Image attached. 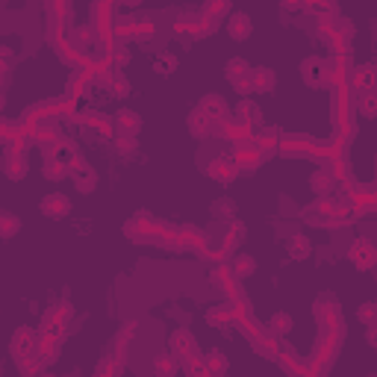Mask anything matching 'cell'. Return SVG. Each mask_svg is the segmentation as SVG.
Wrapping results in <instances>:
<instances>
[{"mask_svg":"<svg viewBox=\"0 0 377 377\" xmlns=\"http://www.w3.org/2000/svg\"><path fill=\"white\" fill-rule=\"evenodd\" d=\"M351 260H354L357 268H372L375 265V248H372V242H354Z\"/></svg>","mask_w":377,"mask_h":377,"instance_id":"6da1fadb","label":"cell"},{"mask_svg":"<svg viewBox=\"0 0 377 377\" xmlns=\"http://www.w3.org/2000/svg\"><path fill=\"white\" fill-rule=\"evenodd\" d=\"M41 209L50 212V215H65V212L71 209V203H68V198H62V195H47V198L41 201Z\"/></svg>","mask_w":377,"mask_h":377,"instance_id":"7a4b0ae2","label":"cell"},{"mask_svg":"<svg viewBox=\"0 0 377 377\" xmlns=\"http://www.w3.org/2000/svg\"><path fill=\"white\" fill-rule=\"evenodd\" d=\"M304 77H307L310 83H319V80H324V77H327V71H324V62H319V59H310V62H304Z\"/></svg>","mask_w":377,"mask_h":377,"instance_id":"3957f363","label":"cell"},{"mask_svg":"<svg viewBox=\"0 0 377 377\" xmlns=\"http://www.w3.org/2000/svg\"><path fill=\"white\" fill-rule=\"evenodd\" d=\"M251 32V24H248V18L245 15H236L233 21H230V35L233 38H245Z\"/></svg>","mask_w":377,"mask_h":377,"instance_id":"277c9868","label":"cell"},{"mask_svg":"<svg viewBox=\"0 0 377 377\" xmlns=\"http://www.w3.org/2000/svg\"><path fill=\"white\" fill-rule=\"evenodd\" d=\"M118 124H121L124 130H136V127H139V118H136L133 112H121V115H118Z\"/></svg>","mask_w":377,"mask_h":377,"instance_id":"5b68a950","label":"cell"},{"mask_svg":"<svg viewBox=\"0 0 377 377\" xmlns=\"http://www.w3.org/2000/svg\"><path fill=\"white\" fill-rule=\"evenodd\" d=\"M313 186H316V189H319V192L324 195V192H330V186H333V180H330L327 174H316V177H313Z\"/></svg>","mask_w":377,"mask_h":377,"instance_id":"8992f818","label":"cell"},{"mask_svg":"<svg viewBox=\"0 0 377 377\" xmlns=\"http://www.w3.org/2000/svg\"><path fill=\"white\" fill-rule=\"evenodd\" d=\"M310 251V242H307V236H298L295 242H292V254H307Z\"/></svg>","mask_w":377,"mask_h":377,"instance_id":"52a82bcc","label":"cell"},{"mask_svg":"<svg viewBox=\"0 0 377 377\" xmlns=\"http://www.w3.org/2000/svg\"><path fill=\"white\" fill-rule=\"evenodd\" d=\"M360 319H363L366 324H372V319H375V304H363V310H360Z\"/></svg>","mask_w":377,"mask_h":377,"instance_id":"ba28073f","label":"cell"}]
</instances>
